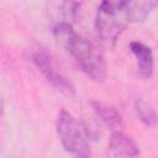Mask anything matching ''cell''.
I'll return each mask as SVG.
<instances>
[{"label":"cell","mask_w":158,"mask_h":158,"mask_svg":"<svg viewBox=\"0 0 158 158\" xmlns=\"http://www.w3.org/2000/svg\"><path fill=\"white\" fill-rule=\"evenodd\" d=\"M32 62L38 68V70L44 75V78L60 93L67 96H73L75 94V89L73 84L60 73L57 70L56 65L53 64L51 57L47 54L46 51L37 48L31 53Z\"/></svg>","instance_id":"cell-4"},{"label":"cell","mask_w":158,"mask_h":158,"mask_svg":"<svg viewBox=\"0 0 158 158\" xmlns=\"http://www.w3.org/2000/svg\"><path fill=\"white\" fill-rule=\"evenodd\" d=\"M127 23L123 10L111 11L99 6L95 19V28L101 44L112 48Z\"/></svg>","instance_id":"cell-3"},{"label":"cell","mask_w":158,"mask_h":158,"mask_svg":"<svg viewBox=\"0 0 158 158\" xmlns=\"http://www.w3.org/2000/svg\"><path fill=\"white\" fill-rule=\"evenodd\" d=\"M128 0H102L100 4V7L111 10V11H121L125 9Z\"/></svg>","instance_id":"cell-10"},{"label":"cell","mask_w":158,"mask_h":158,"mask_svg":"<svg viewBox=\"0 0 158 158\" xmlns=\"http://www.w3.org/2000/svg\"><path fill=\"white\" fill-rule=\"evenodd\" d=\"M130 49L136 57L137 69L141 77L148 79L153 73V53L152 49L142 42L133 41L130 43Z\"/></svg>","instance_id":"cell-6"},{"label":"cell","mask_w":158,"mask_h":158,"mask_svg":"<svg viewBox=\"0 0 158 158\" xmlns=\"http://www.w3.org/2000/svg\"><path fill=\"white\" fill-rule=\"evenodd\" d=\"M135 107H136V112H137L139 120L143 123H146L147 126H154L156 125V122H157L156 111L149 104H147L143 100H136Z\"/></svg>","instance_id":"cell-9"},{"label":"cell","mask_w":158,"mask_h":158,"mask_svg":"<svg viewBox=\"0 0 158 158\" xmlns=\"http://www.w3.org/2000/svg\"><path fill=\"white\" fill-rule=\"evenodd\" d=\"M157 0H128L123 12L127 22H141L154 10Z\"/></svg>","instance_id":"cell-7"},{"label":"cell","mask_w":158,"mask_h":158,"mask_svg":"<svg viewBox=\"0 0 158 158\" xmlns=\"http://www.w3.org/2000/svg\"><path fill=\"white\" fill-rule=\"evenodd\" d=\"M2 111H4V101H2V99L0 98V115L2 114Z\"/></svg>","instance_id":"cell-11"},{"label":"cell","mask_w":158,"mask_h":158,"mask_svg":"<svg viewBox=\"0 0 158 158\" xmlns=\"http://www.w3.org/2000/svg\"><path fill=\"white\" fill-rule=\"evenodd\" d=\"M57 132L67 152L75 157H88L90 154L83 127L75 117L65 110L60 111L57 117Z\"/></svg>","instance_id":"cell-2"},{"label":"cell","mask_w":158,"mask_h":158,"mask_svg":"<svg viewBox=\"0 0 158 158\" xmlns=\"http://www.w3.org/2000/svg\"><path fill=\"white\" fill-rule=\"evenodd\" d=\"M107 154L110 157H137L139 154L135 141L123 132L115 131L111 135Z\"/></svg>","instance_id":"cell-5"},{"label":"cell","mask_w":158,"mask_h":158,"mask_svg":"<svg viewBox=\"0 0 158 158\" xmlns=\"http://www.w3.org/2000/svg\"><path fill=\"white\" fill-rule=\"evenodd\" d=\"M57 43L64 48L79 64L81 70L95 81L106 77V63L102 52L86 38L75 32L69 22H58L53 30Z\"/></svg>","instance_id":"cell-1"},{"label":"cell","mask_w":158,"mask_h":158,"mask_svg":"<svg viewBox=\"0 0 158 158\" xmlns=\"http://www.w3.org/2000/svg\"><path fill=\"white\" fill-rule=\"evenodd\" d=\"M91 106L95 111V114L109 126H117L120 122H121V115L120 112L110 106V105H106V104H102V102H99V101H93L91 102Z\"/></svg>","instance_id":"cell-8"}]
</instances>
